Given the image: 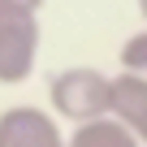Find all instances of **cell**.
<instances>
[{"label": "cell", "mask_w": 147, "mask_h": 147, "mask_svg": "<svg viewBox=\"0 0 147 147\" xmlns=\"http://www.w3.org/2000/svg\"><path fill=\"white\" fill-rule=\"evenodd\" d=\"M0 147H65V130L39 104H13L0 113Z\"/></svg>", "instance_id": "cell-3"}, {"label": "cell", "mask_w": 147, "mask_h": 147, "mask_svg": "<svg viewBox=\"0 0 147 147\" xmlns=\"http://www.w3.org/2000/svg\"><path fill=\"white\" fill-rule=\"evenodd\" d=\"M134 5H138V18L147 22V0H134Z\"/></svg>", "instance_id": "cell-8"}, {"label": "cell", "mask_w": 147, "mask_h": 147, "mask_svg": "<svg viewBox=\"0 0 147 147\" xmlns=\"http://www.w3.org/2000/svg\"><path fill=\"white\" fill-rule=\"evenodd\" d=\"M39 13H0V82L18 87L39 65Z\"/></svg>", "instance_id": "cell-2"}, {"label": "cell", "mask_w": 147, "mask_h": 147, "mask_svg": "<svg viewBox=\"0 0 147 147\" xmlns=\"http://www.w3.org/2000/svg\"><path fill=\"white\" fill-rule=\"evenodd\" d=\"M65 147H143L138 134L130 125H121L117 117H95V121H82L65 134Z\"/></svg>", "instance_id": "cell-5"}, {"label": "cell", "mask_w": 147, "mask_h": 147, "mask_svg": "<svg viewBox=\"0 0 147 147\" xmlns=\"http://www.w3.org/2000/svg\"><path fill=\"white\" fill-rule=\"evenodd\" d=\"M43 0H0V13H39Z\"/></svg>", "instance_id": "cell-7"}, {"label": "cell", "mask_w": 147, "mask_h": 147, "mask_svg": "<svg viewBox=\"0 0 147 147\" xmlns=\"http://www.w3.org/2000/svg\"><path fill=\"white\" fill-rule=\"evenodd\" d=\"M108 117L130 125L138 143L147 147V78L138 74H113V95H108Z\"/></svg>", "instance_id": "cell-4"}, {"label": "cell", "mask_w": 147, "mask_h": 147, "mask_svg": "<svg viewBox=\"0 0 147 147\" xmlns=\"http://www.w3.org/2000/svg\"><path fill=\"white\" fill-rule=\"evenodd\" d=\"M108 95H113V74H104L95 65H69V69H56L48 78L52 117L74 121V125L108 117Z\"/></svg>", "instance_id": "cell-1"}, {"label": "cell", "mask_w": 147, "mask_h": 147, "mask_svg": "<svg viewBox=\"0 0 147 147\" xmlns=\"http://www.w3.org/2000/svg\"><path fill=\"white\" fill-rule=\"evenodd\" d=\"M117 61H121V74H138V78H147V26L134 30V35H125Z\"/></svg>", "instance_id": "cell-6"}]
</instances>
